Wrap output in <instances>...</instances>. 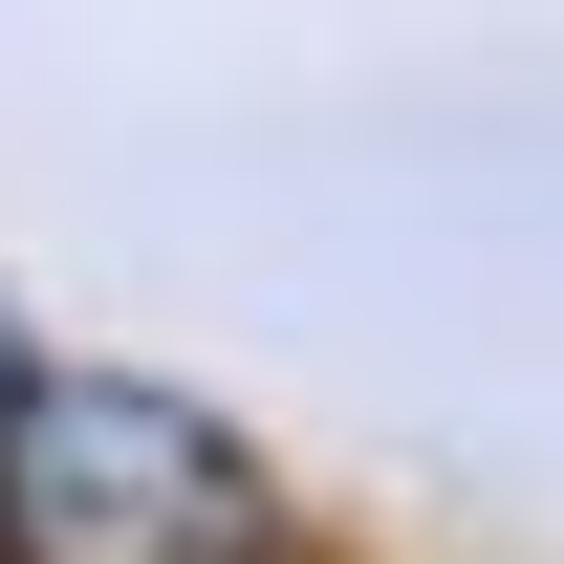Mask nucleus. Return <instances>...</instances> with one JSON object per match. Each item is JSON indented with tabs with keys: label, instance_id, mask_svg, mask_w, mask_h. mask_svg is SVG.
I'll return each mask as SVG.
<instances>
[{
	"label": "nucleus",
	"instance_id": "f257e3e1",
	"mask_svg": "<svg viewBox=\"0 0 564 564\" xmlns=\"http://www.w3.org/2000/svg\"><path fill=\"white\" fill-rule=\"evenodd\" d=\"M0 564H282V499L196 391L22 369V413H0Z\"/></svg>",
	"mask_w": 564,
	"mask_h": 564
},
{
	"label": "nucleus",
	"instance_id": "f03ea898",
	"mask_svg": "<svg viewBox=\"0 0 564 564\" xmlns=\"http://www.w3.org/2000/svg\"><path fill=\"white\" fill-rule=\"evenodd\" d=\"M0 413H22V326H0Z\"/></svg>",
	"mask_w": 564,
	"mask_h": 564
}]
</instances>
